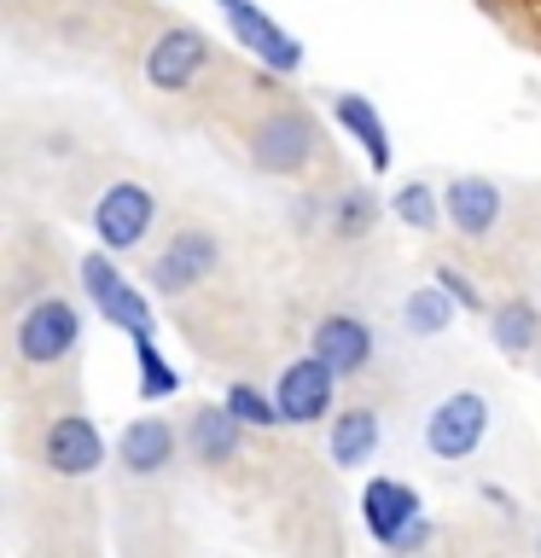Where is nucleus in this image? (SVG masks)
<instances>
[{"label":"nucleus","mask_w":541,"mask_h":558,"mask_svg":"<svg viewBox=\"0 0 541 558\" xmlns=\"http://www.w3.org/2000/svg\"><path fill=\"white\" fill-rule=\"evenodd\" d=\"M483 430H489V401L478 390H454L448 401H436L425 442H431V453H443V460H466V453L483 442Z\"/></svg>","instance_id":"f257e3e1"},{"label":"nucleus","mask_w":541,"mask_h":558,"mask_svg":"<svg viewBox=\"0 0 541 558\" xmlns=\"http://www.w3.org/2000/svg\"><path fill=\"white\" fill-rule=\"evenodd\" d=\"M152 227V192L134 186V181H117L105 186V198L94 204V233L105 251H134Z\"/></svg>","instance_id":"f03ea898"},{"label":"nucleus","mask_w":541,"mask_h":558,"mask_svg":"<svg viewBox=\"0 0 541 558\" xmlns=\"http://www.w3.org/2000/svg\"><path fill=\"white\" fill-rule=\"evenodd\" d=\"M76 331H82L76 308L59 303V296H41V303H35L24 320H17V355L35 361V366H52L59 355H70Z\"/></svg>","instance_id":"7ed1b4c3"},{"label":"nucleus","mask_w":541,"mask_h":558,"mask_svg":"<svg viewBox=\"0 0 541 558\" xmlns=\"http://www.w3.org/2000/svg\"><path fill=\"white\" fill-rule=\"evenodd\" d=\"M332 366L321 355H309V361H291L286 373H279L274 384V401H279V418L286 425H314V418H326L332 408Z\"/></svg>","instance_id":"20e7f679"},{"label":"nucleus","mask_w":541,"mask_h":558,"mask_svg":"<svg viewBox=\"0 0 541 558\" xmlns=\"http://www.w3.org/2000/svg\"><path fill=\"white\" fill-rule=\"evenodd\" d=\"M251 157H256L262 169H274V174L303 169L309 157H314V122H309L303 111H274V117L256 129Z\"/></svg>","instance_id":"39448f33"},{"label":"nucleus","mask_w":541,"mask_h":558,"mask_svg":"<svg viewBox=\"0 0 541 558\" xmlns=\"http://www.w3.org/2000/svg\"><path fill=\"white\" fill-rule=\"evenodd\" d=\"M216 239L204 233V227H192V233H175L164 251H157L152 262V286L157 291H187L199 286V279H209V268H216Z\"/></svg>","instance_id":"423d86ee"},{"label":"nucleus","mask_w":541,"mask_h":558,"mask_svg":"<svg viewBox=\"0 0 541 558\" xmlns=\"http://www.w3.org/2000/svg\"><path fill=\"white\" fill-rule=\"evenodd\" d=\"M361 518H366V530H373V541L396 547V541L419 523V495L408 483L373 477V483H366V495H361Z\"/></svg>","instance_id":"0eeeda50"},{"label":"nucleus","mask_w":541,"mask_h":558,"mask_svg":"<svg viewBox=\"0 0 541 558\" xmlns=\"http://www.w3.org/2000/svg\"><path fill=\"white\" fill-rule=\"evenodd\" d=\"M204 35L199 29H169V35H157V47L146 52V76L164 87V94H181V87L204 70Z\"/></svg>","instance_id":"6e6552de"},{"label":"nucleus","mask_w":541,"mask_h":558,"mask_svg":"<svg viewBox=\"0 0 541 558\" xmlns=\"http://www.w3.org/2000/svg\"><path fill=\"white\" fill-rule=\"evenodd\" d=\"M227 24H233L239 47H251L262 64H274V70H297V64H303V47H297L291 35L274 24V17H262V12L251 7V0H239V7H227Z\"/></svg>","instance_id":"1a4fd4ad"},{"label":"nucleus","mask_w":541,"mask_h":558,"mask_svg":"<svg viewBox=\"0 0 541 558\" xmlns=\"http://www.w3.org/2000/svg\"><path fill=\"white\" fill-rule=\"evenodd\" d=\"M99 460H105V442L82 413H64L59 425L47 430V465L59 471V477H87V471H99Z\"/></svg>","instance_id":"9d476101"},{"label":"nucleus","mask_w":541,"mask_h":558,"mask_svg":"<svg viewBox=\"0 0 541 558\" xmlns=\"http://www.w3.org/2000/svg\"><path fill=\"white\" fill-rule=\"evenodd\" d=\"M314 355H321L332 373H361L366 355H373V331H366L356 314H326L321 326H314Z\"/></svg>","instance_id":"9b49d317"},{"label":"nucleus","mask_w":541,"mask_h":558,"mask_svg":"<svg viewBox=\"0 0 541 558\" xmlns=\"http://www.w3.org/2000/svg\"><path fill=\"white\" fill-rule=\"evenodd\" d=\"M443 209H448V221L460 227V233L483 239L489 227H495V216H501V192L471 174V181H454V186H448V204H443Z\"/></svg>","instance_id":"f8f14e48"},{"label":"nucleus","mask_w":541,"mask_h":558,"mask_svg":"<svg viewBox=\"0 0 541 558\" xmlns=\"http://www.w3.org/2000/svg\"><path fill=\"white\" fill-rule=\"evenodd\" d=\"M373 448H378V413L373 408H349L332 418V460L338 465L373 460Z\"/></svg>","instance_id":"ddd939ff"},{"label":"nucleus","mask_w":541,"mask_h":558,"mask_svg":"<svg viewBox=\"0 0 541 558\" xmlns=\"http://www.w3.org/2000/svg\"><path fill=\"white\" fill-rule=\"evenodd\" d=\"M175 453V430L164 425V418H134L129 430H122V465L134 471H164Z\"/></svg>","instance_id":"4468645a"},{"label":"nucleus","mask_w":541,"mask_h":558,"mask_svg":"<svg viewBox=\"0 0 541 558\" xmlns=\"http://www.w3.org/2000/svg\"><path fill=\"white\" fill-rule=\"evenodd\" d=\"M239 425L244 418L227 408H209V413H199L192 418V448H199V460H209V465H221V460H233V448H239Z\"/></svg>","instance_id":"2eb2a0df"},{"label":"nucleus","mask_w":541,"mask_h":558,"mask_svg":"<svg viewBox=\"0 0 541 558\" xmlns=\"http://www.w3.org/2000/svg\"><path fill=\"white\" fill-rule=\"evenodd\" d=\"M338 122H344V129H349V134H356L361 146H366V157H373V169L390 163V140H384V122H378V111H373L366 99L344 94V99H338Z\"/></svg>","instance_id":"dca6fc26"},{"label":"nucleus","mask_w":541,"mask_h":558,"mask_svg":"<svg viewBox=\"0 0 541 558\" xmlns=\"http://www.w3.org/2000/svg\"><path fill=\"white\" fill-rule=\"evenodd\" d=\"M99 314H105L111 326H122L129 338H152V308H146V296H140L134 286H117V291L99 303Z\"/></svg>","instance_id":"f3484780"},{"label":"nucleus","mask_w":541,"mask_h":558,"mask_svg":"<svg viewBox=\"0 0 541 558\" xmlns=\"http://www.w3.org/2000/svg\"><path fill=\"white\" fill-rule=\"evenodd\" d=\"M495 343L506 349V355H524V349L536 343V308H530V303L495 308Z\"/></svg>","instance_id":"a211bd4d"},{"label":"nucleus","mask_w":541,"mask_h":558,"mask_svg":"<svg viewBox=\"0 0 541 558\" xmlns=\"http://www.w3.org/2000/svg\"><path fill=\"white\" fill-rule=\"evenodd\" d=\"M448 303H454V296H448L443 286L413 291L408 308H401V314H408V331H443V326H448Z\"/></svg>","instance_id":"6ab92c4d"},{"label":"nucleus","mask_w":541,"mask_h":558,"mask_svg":"<svg viewBox=\"0 0 541 558\" xmlns=\"http://www.w3.org/2000/svg\"><path fill=\"white\" fill-rule=\"evenodd\" d=\"M227 408H233L244 425H279V401L256 396L251 384H233V390H227Z\"/></svg>","instance_id":"aec40b11"},{"label":"nucleus","mask_w":541,"mask_h":558,"mask_svg":"<svg viewBox=\"0 0 541 558\" xmlns=\"http://www.w3.org/2000/svg\"><path fill=\"white\" fill-rule=\"evenodd\" d=\"M396 216L408 227H419V233H431V227H436V198L425 186H401L396 192Z\"/></svg>","instance_id":"412c9836"},{"label":"nucleus","mask_w":541,"mask_h":558,"mask_svg":"<svg viewBox=\"0 0 541 558\" xmlns=\"http://www.w3.org/2000/svg\"><path fill=\"white\" fill-rule=\"evenodd\" d=\"M134 349H140V373H146V396H169L175 384H181V378L169 373V361L152 349V338H134Z\"/></svg>","instance_id":"4be33fe9"},{"label":"nucleus","mask_w":541,"mask_h":558,"mask_svg":"<svg viewBox=\"0 0 541 558\" xmlns=\"http://www.w3.org/2000/svg\"><path fill=\"white\" fill-rule=\"evenodd\" d=\"M366 221H373V198H366V192H344V198H338V233L361 239Z\"/></svg>","instance_id":"5701e85b"},{"label":"nucleus","mask_w":541,"mask_h":558,"mask_svg":"<svg viewBox=\"0 0 541 558\" xmlns=\"http://www.w3.org/2000/svg\"><path fill=\"white\" fill-rule=\"evenodd\" d=\"M436 279H443V291L454 296V303H466V308H478V303H483V296H478V286H471V279H466L460 268H443Z\"/></svg>","instance_id":"b1692460"},{"label":"nucleus","mask_w":541,"mask_h":558,"mask_svg":"<svg viewBox=\"0 0 541 558\" xmlns=\"http://www.w3.org/2000/svg\"><path fill=\"white\" fill-rule=\"evenodd\" d=\"M221 7H239V0H221Z\"/></svg>","instance_id":"393cba45"}]
</instances>
